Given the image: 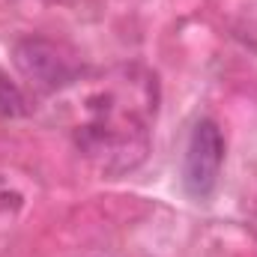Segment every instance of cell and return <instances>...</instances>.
<instances>
[{
    "label": "cell",
    "instance_id": "7a4b0ae2",
    "mask_svg": "<svg viewBox=\"0 0 257 257\" xmlns=\"http://www.w3.org/2000/svg\"><path fill=\"white\" fill-rule=\"evenodd\" d=\"M15 66L24 78L36 81L45 90H63L78 78V66L63 54L60 45L42 36H24L15 42Z\"/></svg>",
    "mask_w": 257,
    "mask_h": 257
},
{
    "label": "cell",
    "instance_id": "6da1fadb",
    "mask_svg": "<svg viewBox=\"0 0 257 257\" xmlns=\"http://www.w3.org/2000/svg\"><path fill=\"white\" fill-rule=\"evenodd\" d=\"M221 165H224V135H221L218 123L200 120L192 128L189 144H186V159H183L186 192L197 200H206L218 186Z\"/></svg>",
    "mask_w": 257,
    "mask_h": 257
},
{
    "label": "cell",
    "instance_id": "3957f363",
    "mask_svg": "<svg viewBox=\"0 0 257 257\" xmlns=\"http://www.w3.org/2000/svg\"><path fill=\"white\" fill-rule=\"evenodd\" d=\"M24 111H27V105H24L21 90L0 72V114H6V117H21Z\"/></svg>",
    "mask_w": 257,
    "mask_h": 257
}]
</instances>
